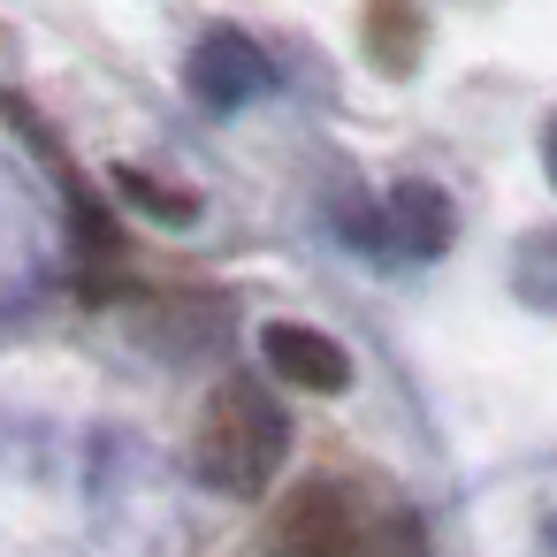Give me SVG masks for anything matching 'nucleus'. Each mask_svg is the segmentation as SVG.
Returning <instances> with one entry per match:
<instances>
[{
  "label": "nucleus",
  "instance_id": "8",
  "mask_svg": "<svg viewBox=\"0 0 557 557\" xmlns=\"http://www.w3.org/2000/svg\"><path fill=\"white\" fill-rule=\"evenodd\" d=\"M359 557H428V527L412 511H389L374 534H359Z\"/></svg>",
  "mask_w": 557,
  "mask_h": 557
},
{
  "label": "nucleus",
  "instance_id": "5",
  "mask_svg": "<svg viewBox=\"0 0 557 557\" xmlns=\"http://www.w3.org/2000/svg\"><path fill=\"white\" fill-rule=\"evenodd\" d=\"M382 237H389L405 260H443V252H450V237H458V207H450V191H443V184H428V176L389 184Z\"/></svg>",
  "mask_w": 557,
  "mask_h": 557
},
{
  "label": "nucleus",
  "instance_id": "3",
  "mask_svg": "<svg viewBox=\"0 0 557 557\" xmlns=\"http://www.w3.org/2000/svg\"><path fill=\"white\" fill-rule=\"evenodd\" d=\"M184 85H191V100H207V108L237 115V108H252V100L275 85V70H268L260 39H245V32H207V39L191 47Z\"/></svg>",
  "mask_w": 557,
  "mask_h": 557
},
{
  "label": "nucleus",
  "instance_id": "7",
  "mask_svg": "<svg viewBox=\"0 0 557 557\" xmlns=\"http://www.w3.org/2000/svg\"><path fill=\"white\" fill-rule=\"evenodd\" d=\"M108 184L123 191V207L153 214L161 230H191V222H199V199H191V191H176V184H161V176H146V169H131V161H123Z\"/></svg>",
  "mask_w": 557,
  "mask_h": 557
},
{
  "label": "nucleus",
  "instance_id": "4",
  "mask_svg": "<svg viewBox=\"0 0 557 557\" xmlns=\"http://www.w3.org/2000/svg\"><path fill=\"white\" fill-rule=\"evenodd\" d=\"M260 351H268V367L290 389H313V397H344L351 389V351L336 336L306 329V321H268L260 329Z\"/></svg>",
  "mask_w": 557,
  "mask_h": 557
},
{
  "label": "nucleus",
  "instance_id": "1",
  "mask_svg": "<svg viewBox=\"0 0 557 557\" xmlns=\"http://www.w3.org/2000/svg\"><path fill=\"white\" fill-rule=\"evenodd\" d=\"M290 458V412L260 374H222L191 420V473L214 496L252 504Z\"/></svg>",
  "mask_w": 557,
  "mask_h": 557
},
{
  "label": "nucleus",
  "instance_id": "9",
  "mask_svg": "<svg viewBox=\"0 0 557 557\" xmlns=\"http://www.w3.org/2000/svg\"><path fill=\"white\" fill-rule=\"evenodd\" d=\"M519 298L527 313H549V230H527L519 245Z\"/></svg>",
  "mask_w": 557,
  "mask_h": 557
},
{
  "label": "nucleus",
  "instance_id": "2",
  "mask_svg": "<svg viewBox=\"0 0 557 557\" xmlns=\"http://www.w3.org/2000/svg\"><path fill=\"white\" fill-rule=\"evenodd\" d=\"M367 511L344 481H298L268 519V557H359Z\"/></svg>",
  "mask_w": 557,
  "mask_h": 557
},
{
  "label": "nucleus",
  "instance_id": "6",
  "mask_svg": "<svg viewBox=\"0 0 557 557\" xmlns=\"http://www.w3.org/2000/svg\"><path fill=\"white\" fill-rule=\"evenodd\" d=\"M367 54L382 77H412L428 54V16L412 0H367Z\"/></svg>",
  "mask_w": 557,
  "mask_h": 557
}]
</instances>
